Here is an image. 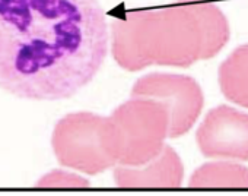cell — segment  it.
<instances>
[{
  "label": "cell",
  "instance_id": "8992f818",
  "mask_svg": "<svg viewBox=\"0 0 248 196\" xmlns=\"http://www.w3.org/2000/svg\"><path fill=\"white\" fill-rule=\"evenodd\" d=\"M200 152L226 161L248 160V114L228 106L207 113L196 133Z\"/></svg>",
  "mask_w": 248,
  "mask_h": 196
},
{
  "label": "cell",
  "instance_id": "52a82bcc",
  "mask_svg": "<svg viewBox=\"0 0 248 196\" xmlns=\"http://www.w3.org/2000/svg\"><path fill=\"white\" fill-rule=\"evenodd\" d=\"M154 11H132L112 22V56L126 70L155 65L152 50Z\"/></svg>",
  "mask_w": 248,
  "mask_h": 196
},
{
  "label": "cell",
  "instance_id": "6da1fadb",
  "mask_svg": "<svg viewBox=\"0 0 248 196\" xmlns=\"http://www.w3.org/2000/svg\"><path fill=\"white\" fill-rule=\"evenodd\" d=\"M98 0H0V88L25 100L69 98L107 54Z\"/></svg>",
  "mask_w": 248,
  "mask_h": 196
},
{
  "label": "cell",
  "instance_id": "8fae6325",
  "mask_svg": "<svg viewBox=\"0 0 248 196\" xmlns=\"http://www.w3.org/2000/svg\"><path fill=\"white\" fill-rule=\"evenodd\" d=\"M38 187H88L89 181L75 173L54 170L38 180Z\"/></svg>",
  "mask_w": 248,
  "mask_h": 196
},
{
  "label": "cell",
  "instance_id": "9c48e42d",
  "mask_svg": "<svg viewBox=\"0 0 248 196\" xmlns=\"http://www.w3.org/2000/svg\"><path fill=\"white\" fill-rule=\"evenodd\" d=\"M219 85L229 101L248 109V44L238 47L220 65Z\"/></svg>",
  "mask_w": 248,
  "mask_h": 196
},
{
  "label": "cell",
  "instance_id": "7a4b0ae2",
  "mask_svg": "<svg viewBox=\"0 0 248 196\" xmlns=\"http://www.w3.org/2000/svg\"><path fill=\"white\" fill-rule=\"evenodd\" d=\"M228 40V21L209 0H178L172 6L154 11L155 65L187 67L215 57Z\"/></svg>",
  "mask_w": 248,
  "mask_h": 196
},
{
  "label": "cell",
  "instance_id": "ba28073f",
  "mask_svg": "<svg viewBox=\"0 0 248 196\" xmlns=\"http://www.w3.org/2000/svg\"><path fill=\"white\" fill-rule=\"evenodd\" d=\"M183 177V163L178 154L167 145L158 157L143 165H118L114 170V181L120 187H178Z\"/></svg>",
  "mask_w": 248,
  "mask_h": 196
},
{
  "label": "cell",
  "instance_id": "277c9868",
  "mask_svg": "<svg viewBox=\"0 0 248 196\" xmlns=\"http://www.w3.org/2000/svg\"><path fill=\"white\" fill-rule=\"evenodd\" d=\"M53 149L59 163L91 176L117 164L108 117L92 113H72L53 132Z\"/></svg>",
  "mask_w": 248,
  "mask_h": 196
},
{
  "label": "cell",
  "instance_id": "5b68a950",
  "mask_svg": "<svg viewBox=\"0 0 248 196\" xmlns=\"http://www.w3.org/2000/svg\"><path fill=\"white\" fill-rule=\"evenodd\" d=\"M132 97L151 98L167 109L170 138L186 135L194 126L203 109L202 88L193 78L184 75H146L133 85Z\"/></svg>",
  "mask_w": 248,
  "mask_h": 196
},
{
  "label": "cell",
  "instance_id": "3957f363",
  "mask_svg": "<svg viewBox=\"0 0 248 196\" xmlns=\"http://www.w3.org/2000/svg\"><path fill=\"white\" fill-rule=\"evenodd\" d=\"M108 119L118 165H143L165 148V139L170 136V116L161 103L132 97Z\"/></svg>",
  "mask_w": 248,
  "mask_h": 196
},
{
  "label": "cell",
  "instance_id": "30bf717a",
  "mask_svg": "<svg viewBox=\"0 0 248 196\" xmlns=\"http://www.w3.org/2000/svg\"><path fill=\"white\" fill-rule=\"evenodd\" d=\"M191 187H248V168L222 160L202 165L190 179Z\"/></svg>",
  "mask_w": 248,
  "mask_h": 196
}]
</instances>
